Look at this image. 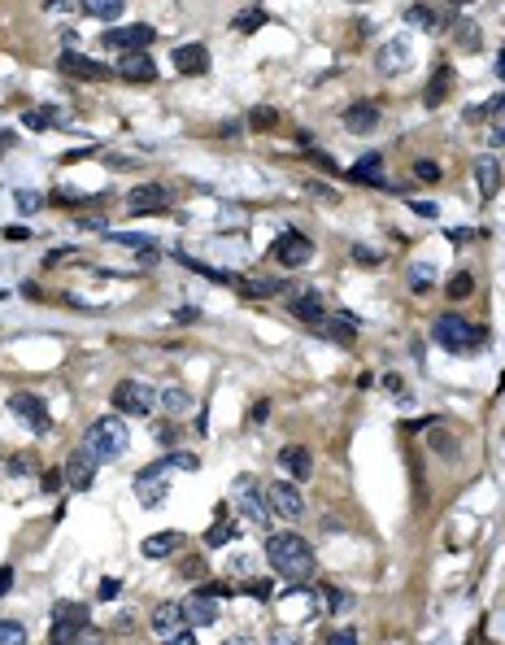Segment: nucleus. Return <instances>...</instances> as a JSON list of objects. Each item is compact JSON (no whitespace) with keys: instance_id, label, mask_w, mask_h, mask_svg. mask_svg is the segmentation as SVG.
I'll return each instance as SVG.
<instances>
[{"instance_id":"3c124183","label":"nucleus","mask_w":505,"mask_h":645,"mask_svg":"<svg viewBox=\"0 0 505 645\" xmlns=\"http://www.w3.org/2000/svg\"><path fill=\"white\" fill-rule=\"evenodd\" d=\"M5 240H31V227H5Z\"/></svg>"},{"instance_id":"412c9836","label":"nucleus","mask_w":505,"mask_h":645,"mask_svg":"<svg viewBox=\"0 0 505 645\" xmlns=\"http://www.w3.org/2000/svg\"><path fill=\"white\" fill-rule=\"evenodd\" d=\"M135 493H140L144 506H162V502H166V475L153 471V467H144V471L135 475Z\"/></svg>"},{"instance_id":"4c0bfd02","label":"nucleus","mask_w":505,"mask_h":645,"mask_svg":"<svg viewBox=\"0 0 505 645\" xmlns=\"http://www.w3.org/2000/svg\"><path fill=\"white\" fill-rule=\"evenodd\" d=\"M266 18H270L266 9H240V13H236V31H257Z\"/></svg>"},{"instance_id":"f3484780","label":"nucleus","mask_w":505,"mask_h":645,"mask_svg":"<svg viewBox=\"0 0 505 645\" xmlns=\"http://www.w3.org/2000/svg\"><path fill=\"white\" fill-rule=\"evenodd\" d=\"M174 70L179 74H205L209 70V48L205 44H179L174 48Z\"/></svg>"},{"instance_id":"0eeeda50","label":"nucleus","mask_w":505,"mask_h":645,"mask_svg":"<svg viewBox=\"0 0 505 645\" xmlns=\"http://www.w3.org/2000/svg\"><path fill=\"white\" fill-rule=\"evenodd\" d=\"M100 44H105L109 53H122V57H131V53H148V44H153V27H148V22H131V27H109L105 35H100Z\"/></svg>"},{"instance_id":"c85d7f7f","label":"nucleus","mask_w":505,"mask_h":645,"mask_svg":"<svg viewBox=\"0 0 505 645\" xmlns=\"http://www.w3.org/2000/svg\"><path fill=\"white\" fill-rule=\"evenodd\" d=\"M406 53H410V48L401 44V40H392V44L384 48V53H379V70H384V74H392V70H406V66H410V57H406Z\"/></svg>"},{"instance_id":"4be33fe9","label":"nucleus","mask_w":505,"mask_h":645,"mask_svg":"<svg viewBox=\"0 0 505 645\" xmlns=\"http://www.w3.org/2000/svg\"><path fill=\"white\" fill-rule=\"evenodd\" d=\"M183 545V532H174V528H166V532H153V536H148L144 540V558H170L174 550H179Z\"/></svg>"},{"instance_id":"72a5a7b5","label":"nucleus","mask_w":505,"mask_h":645,"mask_svg":"<svg viewBox=\"0 0 505 645\" xmlns=\"http://www.w3.org/2000/svg\"><path fill=\"white\" fill-rule=\"evenodd\" d=\"M162 406L170 410V415H174V419H179V415H188V406H192V397H188L183 389H166V393H162Z\"/></svg>"},{"instance_id":"473e14b6","label":"nucleus","mask_w":505,"mask_h":645,"mask_svg":"<svg viewBox=\"0 0 505 645\" xmlns=\"http://www.w3.org/2000/svg\"><path fill=\"white\" fill-rule=\"evenodd\" d=\"M79 9L87 18H122V0H83Z\"/></svg>"},{"instance_id":"c756f323","label":"nucleus","mask_w":505,"mask_h":645,"mask_svg":"<svg viewBox=\"0 0 505 645\" xmlns=\"http://www.w3.org/2000/svg\"><path fill=\"white\" fill-rule=\"evenodd\" d=\"M236 288L244 297H274V292H284V283L279 279H236Z\"/></svg>"},{"instance_id":"393cba45","label":"nucleus","mask_w":505,"mask_h":645,"mask_svg":"<svg viewBox=\"0 0 505 645\" xmlns=\"http://www.w3.org/2000/svg\"><path fill=\"white\" fill-rule=\"evenodd\" d=\"M318 336H331V341H353V336H358V319H353V314H340L336 323H318Z\"/></svg>"},{"instance_id":"49530a36","label":"nucleus","mask_w":505,"mask_h":645,"mask_svg":"<svg viewBox=\"0 0 505 645\" xmlns=\"http://www.w3.org/2000/svg\"><path fill=\"white\" fill-rule=\"evenodd\" d=\"M353 262L375 266V262H379V253H375V249H366V244H353Z\"/></svg>"},{"instance_id":"dca6fc26","label":"nucleus","mask_w":505,"mask_h":645,"mask_svg":"<svg viewBox=\"0 0 505 645\" xmlns=\"http://www.w3.org/2000/svg\"><path fill=\"white\" fill-rule=\"evenodd\" d=\"M279 467L292 475V480H310L314 475V454L305 445H284L279 449Z\"/></svg>"},{"instance_id":"6e6552de","label":"nucleus","mask_w":505,"mask_h":645,"mask_svg":"<svg viewBox=\"0 0 505 645\" xmlns=\"http://www.w3.org/2000/svg\"><path fill=\"white\" fill-rule=\"evenodd\" d=\"M274 262L279 266H288V271H296V266H310L314 262V244H310V236H300V231H284L279 240H274Z\"/></svg>"},{"instance_id":"39448f33","label":"nucleus","mask_w":505,"mask_h":645,"mask_svg":"<svg viewBox=\"0 0 505 645\" xmlns=\"http://www.w3.org/2000/svg\"><path fill=\"white\" fill-rule=\"evenodd\" d=\"M83 632H87V606H83V602H57V606H53V628H48V641H53V645H79Z\"/></svg>"},{"instance_id":"de8ad7c7","label":"nucleus","mask_w":505,"mask_h":645,"mask_svg":"<svg viewBox=\"0 0 505 645\" xmlns=\"http://www.w3.org/2000/svg\"><path fill=\"white\" fill-rule=\"evenodd\" d=\"M157 441H162L166 449H170V445H179V427H174V423H162V427H157Z\"/></svg>"},{"instance_id":"8fccbe9b","label":"nucleus","mask_w":505,"mask_h":645,"mask_svg":"<svg viewBox=\"0 0 505 645\" xmlns=\"http://www.w3.org/2000/svg\"><path fill=\"white\" fill-rule=\"evenodd\" d=\"M410 210L422 214V218H436V201H410Z\"/></svg>"},{"instance_id":"6ab92c4d","label":"nucleus","mask_w":505,"mask_h":645,"mask_svg":"<svg viewBox=\"0 0 505 645\" xmlns=\"http://www.w3.org/2000/svg\"><path fill=\"white\" fill-rule=\"evenodd\" d=\"M344 126H348L353 136H370L375 126H379V105H370V100L348 105V110H344Z\"/></svg>"},{"instance_id":"4d7b16f0","label":"nucleus","mask_w":505,"mask_h":645,"mask_svg":"<svg viewBox=\"0 0 505 645\" xmlns=\"http://www.w3.org/2000/svg\"><path fill=\"white\" fill-rule=\"evenodd\" d=\"M118 588H122L118 580H105V584H100V598H105V602H109V598H118Z\"/></svg>"},{"instance_id":"f257e3e1","label":"nucleus","mask_w":505,"mask_h":645,"mask_svg":"<svg viewBox=\"0 0 505 645\" xmlns=\"http://www.w3.org/2000/svg\"><path fill=\"white\" fill-rule=\"evenodd\" d=\"M266 562L279 572L288 584H300L314 576V550L300 532H274L266 536Z\"/></svg>"},{"instance_id":"5701e85b","label":"nucleus","mask_w":505,"mask_h":645,"mask_svg":"<svg viewBox=\"0 0 505 645\" xmlns=\"http://www.w3.org/2000/svg\"><path fill=\"white\" fill-rule=\"evenodd\" d=\"M148 624H153V632H174L183 624V606L179 602H162L153 615H148Z\"/></svg>"},{"instance_id":"f704fd0d","label":"nucleus","mask_w":505,"mask_h":645,"mask_svg":"<svg viewBox=\"0 0 505 645\" xmlns=\"http://www.w3.org/2000/svg\"><path fill=\"white\" fill-rule=\"evenodd\" d=\"M22 122H27L31 131H53V126H57V110H31Z\"/></svg>"},{"instance_id":"f8f14e48","label":"nucleus","mask_w":505,"mask_h":645,"mask_svg":"<svg viewBox=\"0 0 505 645\" xmlns=\"http://www.w3.org/2000/svg\"><path fill=\"white\" fill-rule=\"evenodd\" d=\"M126 210L131 214H162V210H170V192L162 184H140L126 196Z\"/></svg>"},{"instance_id":"423d86ee","label":"nucleus","mask_w":505,"mask_h":645,"mask_svg":"<svg viewBox=\"0 0 505 645\" xmlns=\"http://www.w3.org/2000/svg\"><path fill=\"white\" fill-rule=\"evenodd\" d=\"M231 506H240V514H244L253 528H266V519H270L266 488L253 480V475H236V484H231Z\"/></svg>"},{"instance_id":"a878e982","label":"nucleus","mask_w":505,"mask_h":645,"mask_svg":"<svg viewBox=\"0 0 505 645\" xmlns=\"http://www.w3.org/2000/svg\"><path fill=\"white\" fill-rule=\"evenodd\" d=\"M200 467V458L196 454H183V449H174V454H166L162 462H153V471H162V475H170V471H196Z\"/></svg>"},{"instance_id":"cd10ccee","label":"nucleus","mask_w":505,"mask_h":645,"mask_svg":"<svg viewBox=\"0 0 505 645\" xmlns=\"http://www.w3.org/2000/svg\"><path fill=\"white\" fill-rule=\"evenodd\" d=\"M449 88H453V70H449V66H436V79H432V88H427V96H422L427 110H436L440 100L449 96Z\"/></svg>"},{"instance_id":"c03bdc74","label":"nucleus","mask_w":505,"mask_h":645,"mask_svg":"<svg viewBox=\"0 0 505 645\" xmlns=\"http://www.w3.org/2000/svg\"><path fill=\"white\" fill-rule=\"evenodd\" d=\"M327 645H362V641H358V632H353V628H340V632L327 637Z\"/></svg>"},{"instance_id":"a18cd8bd","label":"nucleus","mask_w":505,"mask_h":645,"mask_svg":"<svg viewBox=\"0 0 505 645\" xmlns=\"http://www.w3.org/2000/svg\"><path fill=\"white\" fill-rule=\"evenodd\" d=\"M74 253H79V249H53V253L44 257V266H66V262H70Z\"/></svg>"},{"instance_id":"13d9d810","label":"nucleus","mask_w":505,"mask_h":645,"mask_svg":"<svg viewBox=\"0 0 505 645\" xmlns=\"http://www.w3.org/2000/svg\"><path fill=\"white\" fill-rule=\"evenodd\" d=\"M222 645H257L253 637H231V641H222Z\"/></svg>"},{"instance_id":"4468645a","label":"nucleus","mask_w":505,"mask_h":645,"mask_svg":"<svg viewBox=\"0 0 505 645\" xmlns=\"http://www.w3.org/2000/svg\"><path fill=\"white\" fill-rule=\"evenodd\" d=\"M218 619V598H209V593H192V598L183 602V624H192V628H205V624H214Z\"/></svg>"},{"instance_id":"2f4dec72","label":"nucleus","mask_w":505,"mask_h":645,"mask_svg":"<svg viewBox=\"0 0 505 645\" xmlns=\"http://www.w3.org/2000/svg\"><path fill=\"white\" fill-rule=\"evenodd\" d=\"M179 262H183L188 271H196V275H205V279H214V283H236V275H231V271H218V266H205V262H196V257H183V253H179Z\"/></svg>"},{"instance_id":"1a4fd4ad","label":"nucleus","mask_w":505,"mask_h":645,"mask_svg":"<svg viewBox=\"0 0 505 645\" xmlns=\"http://www.w3.org/2000/svg\"><path fill=\"white\" fill-rule=\"evenodd\" d=\"M266 506H270V514H279V519H300V514H305V497H300V488L288 484V480L266 484Z\"/></svg>"},{"instance_id":"79ce46f5","label":"nucleus","mask_w":505,"mask_h":645,"mask_svg":"<svg viewBox=\"0 0 505 645\" xmlns=\"http://www.w3.org/2000/svg\"><path fill=\"white\" fill-rule=\"evenodd\" d=\"M5 471H9V475H27V471H31V458H27V454H13V458L5 462Z\"/></svg>"},{"instance_id":"c9c22d12","label":"nucleus","mask_w":505,"mask_h":645,"mask_svg":"<svg viewBox=\"0 0 505 645\" xmlns=\"http://www.w3.org/2000/svg\"><path fill=\"white\" fill-rule=\"evenodd\" d=\"M105 236L114 240V244H126V249H153V240H148V236H140V231H118V236H114V231H105Z\"/></svg>"},{"instance_id":"9b49d317","label":"nucleus","mask_w":505,"mask_h":645,"mask_svg":"<svg viewBox=\"0 0 505 645\" xmlns=\"http://www.w3.org/2000/svg\"><path fill=\"white\" fill-rule=\"evenodd\" d=\"M96 462H100V458H96L92 449H83V445H79V449L66 458V467H61V471H66V484H70V488H79V493H87L92 480H96Z\"/></svg>"},{"instance_id":"b1692460","label":"nucleus","mask_w":505,"mask_h":645,"mask_svg":"<svg viewBox=\"0 0 505 645\" xmlns=\"http://www.w3.org/2000/svg\"><path fill=\"white\" fill-rule=\"evenodd\" d=\"M236 523H231V514H226V506H218V519H214V528L205 532V545L209 550H218V545H226V540H236Z\"/></svg>"},{"instance_id":"a19ab883","label":"nucleus","mask_w":505,"mask_h":645,"mask_svg":"<svg viewBox=\"0 0 505 645\" xmlns=\"http://www.w3.org/2000/svg\"><path fill=\"white\" fill-rule=\"evenodd\" d=\"M13 201H18V210H22V214H35L39 205H44V196H39V192H31V188H18V192H13Z\"/></svg>"},{"instance_id":"a211bd4d","label":"nucleus","mask_w":505,"mask_h":645,"mask_svg":"<svg viewBox=\"0 0 505 645\" xmlns=\"http://www.w3.org/2000/svg\"><path fill=\"white\" fill-rule=\"evenodd\" d=\"M118 74L131 83H153L157 79V61L148 53H131V57H118Z\"/></svg>"},{"instance_id":"7c9ffc66","label":"nucleus","mask_w":505,"mask_h":645,"mask_svg":"<svg viewBox=\"0 0 505 645\" xmlns=\"http://www.w3.org/2000/svg\"><path fill=\"white\" fill-rule=\"evenodd\" d=\"M406 18L414 22V27H422V31H436V27H440V9H432V5H410Z\"/></svg>"},{"instance_id":"bb28decb","label":"nucleus","mask_w":505,"mask_h":645,"mask_svg":"<svg viewBox=\"0 0 505 645\" xmlns=\"http://www.w3.org/2000/svg\"><path fill=\"white\" fill-rule=\"evenodd\" d=\"M475 179H479V192H484V196H497V184H501L497 158H479V166H475Z\"/></svg>"},{"instance_id":"aec40b11","label":"nucleus","mask_w":505,"mask_h":645,"mask_svg":"<svg viewBox=\"0 0 505 645\" xmlns=\"http://www.w3.org/2000/svg\"><path fill=\"white\" fill-rule=\"evenodd\" d=\"M288 309H292V319L314 323V327L327 319V301H322V292H300V297H292V301H288Z\"/></svg>"},{"instance_id":"f03ea898","label":"nucleus","mask_w":505,"mask_h":645,"mask_svg":"<svg viewBox=\"0 0 505 645\" xmlns=\"http://www.w3.org/2000/svg\"><path fill=\"white\" fill-rule=\"evenodd\" d=\"M126 445H131V432H126V423H122L118 415H100V419L87 427V436H83V449H92L100 462L122 458Z\"/></svg>"},{"instance_id":"052dcab7","label":"nucleus","mask_w":505,"mask_h":645,"mask_svg":"<svg viewBox=\"0 0 505 645\" xmlns=\"http://www.w3.org/2000/svg\"><path fill=\"white\" fill-rule=\"evenodd\" d=\"M0 301H5V292H0Z\"/></svg>"},{"instance_id":"bf43d9fd","label":"nucleus","mask_w":505,"mask_h":645,"mask_svg":"<svg viewBox=\"0 0 505 645\" xmlns=\"http://www.w3.org/2000/svg\"><path fill=\"white\" fill-rule=\"evenodd\" d=\"M497 74H501V79H505V53L497 57Z\"/></svg>"},{"instance_id":"20e7f679","label":"nucleus","mask_w":505,"mask_h":645,"mask_svg":"<svg viewBox=\"0 0 505 645\" xmlns=\"http://www.w3.org/2000/svg\"><path fill=\"white\" fill-rule=\"evenodd\" d=\"M114 410L118 415H140V419H148L157 410V401H162V393L153 389V384H144V379H122V384H114Z\"/></svg>"},{"instance_id":"5fc2aeb1","label":"nucleus","mask_w":505,"mask_h":645,"mask_svg":"<svg viewBox=\"0 0 505 645\" xmlns=\"http://www.w3.org/2000/svg\"><path fill=\"white\" fill-rule=\"evenodd\" d=\"M166 645H196V637H192V632H170Z\"/></svg>"},{"instance_id":"2eb2a0df","label":"nucleus","mask_w":505,"mask_h":645,"mask_svg":"<svg viewBox=\"0 0 505 645\" xmlns=\"http://www.w3.org/2000/svg\"><path fill=\"white\" fill-rule=\"evenodd\" d=\"M353 184H366V188H388L384 179V153H366V158H358V166L348 170Z\"/></svg>"},{"instance_id":"58836bf2","label":"nucleus","mask_w":505,"mask_h":645,"mask_svg":"<svg viewBox=\"0 0 505 645\" xmlns=\"http://www.w3.org/2000/svg\"><path fill=\"white\" fill-rule=\"evenodd\" d=\"M274 122H279V114H274L270 105H257V110L248 114V126H253V131H270Z\"/></svg>"},{"instance_id":"9d476101","label":"nucleus","mask_w":505,"mask_h":645,"mask_svg":"<svg viewBox=\"0 0 505 645\" xmlns=\"http://www.w3.org/2000/svg\"><path fill=\"white\" fill-rule=\"evenodd\" d=\"M9 410H13V415L22 419V423H27L31 432H53V419H48V410H44V401L35 397V393H13L9 397Z\"/></svg>"},{"instance_id":"6e6d98bb","label":"nucleus","mask_w":505,"mask_h":645,"mask_svg":"<svg viewBox=\"0 0 505 645\" xmlns=\"http://www.w3.org/2000/svg\"><path fill=\"white\" fill-rule=\"evenodd\" d=\"M61 480H66V475H57V471H48V475H44V493H57V488H61Z\"/></svg>"},{"instance_id":"7ed1b4c3","label":"nucleus","mask_w":505,"mask_h":645,"mask_svg":"<svg viewBox=\"0 0 505 645\" xmlns=\"http://www.w3.org/2000/svg\"><path fill=\"white\" fill-rule=\"evenodd\" d=\"M432 341H436L440 349H449V353H466V349H479V345H484L488 331L475 327V323H466L462 314H440L436 327H432Z\"/></svg>"},{"instance_id":"e433bc0d","label":"nucleus","mask_w":505,"mask_h":645,"mask_svg":"<svg viewBox=\"0 0 505 645\" xmlns=\"http://www.w3.org/2000/svg\"><path fill=\"white\" fill-rule=\"evenodd\" d=\"M0 645H27V628L13 619H0Z\"/></svg>"},{"instance_id":"ea45409f","label":"nucleus","mask_w":505,"mask_h":645,"mask_svg":"<svg viewBox=\"0 0 505 645\" xmlns=\"http://www.w3.org/2000/svg\"><path fill=\"white\" fill-rule=\"evenodd\" d=\"M470 288H475V279H470L466 271H458V275H453V279H449V297H453V301H462V297H470Z\"/></svg>"},{"instance_id":"864d4df0","label":"nucleus","mask_w":505,"mask_h":645,"mask_svg":"<svg viewBox=\"0 0 505 645\" xmlns=\"http://www.w3.org/2000/svg\"><path fill=\"white\" fill-rule=\"evenodd\" d=\"M13 588V567H0V598Z\"/></svg>"},{"instance_id":"ddd939ff","label":"nucleus","mask_w":505,"mask_h":645,"mask_svg":"<svg viewBox=\"0 0 505 645\" xmlns=\"http://www.w3.org/2000/svg\"><path fill=\"white\" fill-rule=\"evenodd\" d=\"M57 66H61V74H74V79H92V83H100V79H109V74H114V66L92 61V57H83V53H61Z\"/></svg>"},{"instance_id":"603ef678","label":"nucleus","mask_w":505,"mask_h":645,"mask_svg":"<svg viewBox=\"0 0 505 645\" xmlns=\"http://www.w3.org/2000/svg\"><path fill=\"white\" fill-rule=\"evenodd\" d=\"M310 162H314L318 170H327V174H331V170H336V162H331V158H327V153H310Z\"/></svg>"},{"instance_id":"37998d69","label":"nucleus","mask_w":505,"mask_h":645,"mask_svg":"<svg viewBox=\"0 0 505 645\" xmlns=\"http://www.w3.org/2000/svg\"><path fill=\"white\" fill-rule=\"evenodd\" d=\"M322 598H327V602H331V606H336V615L353 606V602H348V593H340V588H322Z\"/></svg>"},{"instance_id":"09e8293b","label":"nucleus","mask_w":505,"mask_h":645,"mask_svg":"<svg viewBox=\"0 0 505 645\" xmlns=\"http://www.w3.org/2000/svg\"><path fill=\"white\" fill-rule=\"evenodd\" d=\"M414 174L432 184V179H440V166H436V162H414Z\"/></svg>"}]
</instances>
